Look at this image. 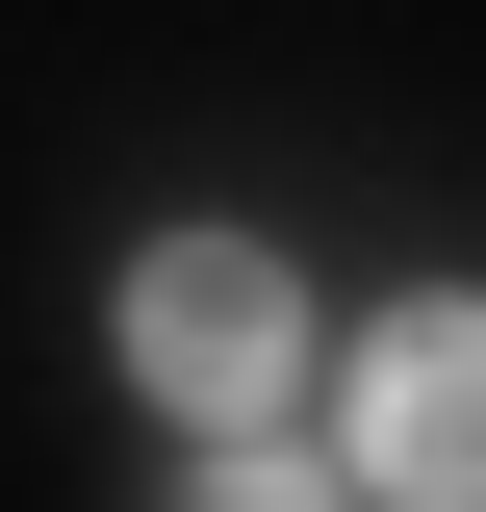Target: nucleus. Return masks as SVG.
Segmentation results:
<instances>
[{"label": "nucleus", "instance_id": "nucleus-1", "mask_svg": "<svg viewBox=\"0 0 486 512\" xmlns=\"http://www.w3.org/2000/svg\"><path fill=\"white\" fill-rule=\"evenodd\" d=\"M128 384L205 410V436H256V410L307 384V282L256 231H154V256H128Z\"/></svg>", "mask_w": 486, "mask_h": 512}, {"label": "nucleus", "instance_id": "nucleus-2", "mask_svg": "<svg viewBox=\"0 0 486 512\" xmlns=\"http://www.w3.org/2000/svg\"><path fill=\"white\" fill-rule=\"evenodd\" d=\"M359 487L486 512V308H384L359 333Z\"/></svg>", "mask_w": 486, "mask_h": 512}]
</instances>
